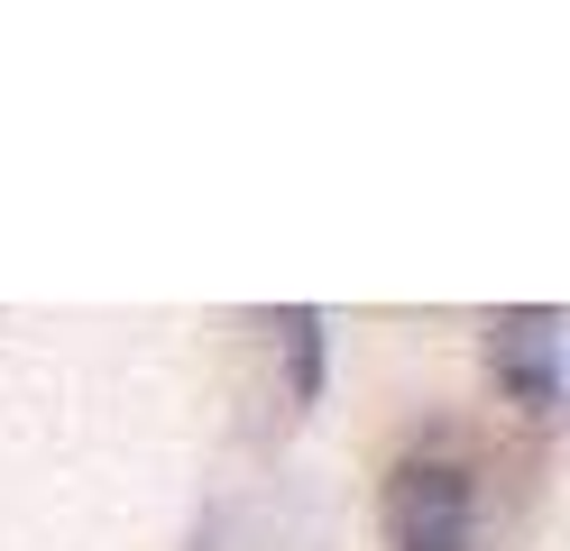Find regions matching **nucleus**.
<instances>
[{
    "mask_svg": "<svg viewBox=\"0 0 570 551\" xmlns=\"http://www.w3.org/2000/svg\"><path fill=\"white\" fill-rule=\"evenodd\" d=\"M386 542L396 551H470V478L451 460H405L386 488Z\"/></svg>",
    "mask_w": 570,
    "mask_h": 551,
    "instance_id": "f257e3e1",
    "label": "nucleus"
},
{
    "mask_svg": "<svg viewBox=\"0 0 570 551\" xmlns=\"http://www.w3.org/2000/svg\"><path fill=\"white\" fill-rule=\"evenodd\" d=\"M497 377H507L533 414H552L561 404V313H507L497 322Z\"/></svg>",
    "mask_w": 570,
    "mask_h": 551,
    "instance_id": "f03ea898",
    "label": "nucleus"
}]
</instances>
